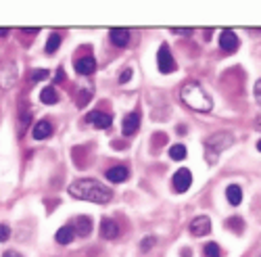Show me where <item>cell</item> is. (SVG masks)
<instances>
[{"instance_id":"obj_1","label":"cell","mask_w":261,"mask_h":257,"mask_svg":"<svg viewBox=\"0 0 261 257\" xmlns=\"http://www.w3.org/2000/svg\"><path fill=\"white\" fill-rule=\"evenodd\" d=\"M67 192L80 201H90V203H98V205L111 203V199H113V190L94 178H82V180L71 182L67 186Z\"/></svg>"},{"instance_id":"obj_2","label":"cell","mask_w":261,"mask_h":257,"mask_svg":"<svg viewBox=\"0 0 261 257\" xmlns=\"http://www.w3.org/2000/svg\"><path fill=\"white\" fill-rule=\"evenodd\" d=\"M180 98L186 107H190L192 111L199 113H209L213 109V100L211 96L205 92V88L199 82H186L180 90Z\"/></svg>"},{"instance_id":"obj_3","label":"cell","mask_w":261,"mask_h":257,"mask_svg":"<svg viewBox=\"0 0 261 257\" xmlns=\"http://www.w3.org/2000/svg\"><path fill=\"white\" fill-rule=\"evenodd\" d=\"M234 134L232 132H215L211 136H207L205 140V159L209 163H215L217 157H220L226 148H230L234 144Z\"/></svg>"},{"instance_id":"obj_4","label":"cell","mask_w":261,"mask_h":257,"mask_svg":"<svg viewBox=\"0 0 261 257\" xmlns=\"http://www.w3.org/2000/svg\"><path fill=\"white\" fill-rule=\"evenodd\" d=\"M17 78H19V69H17V63L13 61H5L0 63V88H13L17 84Z\"/></svg>"},{"instance_id":"obj_5","label":"cell","mask_w":261,"mask_h":257,"mask_svg":"<svg viewBox=\"0 0 261 257\" xmlns=\"http://www.w3.org/2000/svg\"><path fill=\"white\" fill-rule=\"evenodd\" d=\"M157 67H159L161 73H173V71H176V67H178L176 59H173V55L167 48V44H163L159 48V53H157Z\"/></svg>"},{"instance_id":"obj_6","label":"cell","mask_w":261,"mask_h":257,"mask_svg":"<svg viewBox=\"0 0 261 257\" xmlns=\"http://www.w3.org/2000/svg\"><path fill=\"white\" fill-rule=\"evenodd\" d=\"M171 182H173V190H176V192H186V190L190 188V184H192V174H190V169H186V167L178 169L176 174H173Z\"/></svg>"},{"instance_id":"obj_7","label":"cell","mask_w":261,"mask_h":257,"mask_svg":"<svg viewBox=\"0 0 261 257\" xmlns=\"http://www.w3.org/2000/svg\"><path fill=\"white\" fill-rule=\"evenodd\" d=\"M190 232L194 237H207L211 232V220L207 216H197L190 222Z\"/></svg>"},{"instance_id":"obj_8","label":"cell","mask_w":261,"mask_h":257,"mask_svg":"<svg viewBox=\"0 0 261 257\" xmlns=\"http://www.w3.org/2000/svg\"><path fill=\"white\" fill-rule=\"evenodd\" d=\"M73 67L80 75H92L96 71V59L94 57H80L73 63Z\"/></svg>"},{"instance_id":"obj_9","label":"cell","mask_w":261,"mask_h":257,"mask_svg":"<svg viewBox=\"0 0 261 257\" xmlns=\"http://www.w3.org/2000/svg\"><path fill=\"white\" fill-rule=\"evenodd\" d=\"M86 121L96 125L98 130H105V127H109V125L113 123V117L109 115V113H102V111H92V113L86 115Z\"/></svg>"},{"instance_id":"obj_10","label":"cell","mask_w":261,"mask_h":257,"mask_svg":"<svg viewBox=\"0 0 261 257\" xmlns=\"http://www.w3.org/2000/svg\"><path fill=\"white\" fill-rule=\"evenodd\" d=\"M220 46H222V50H226V53H234V50L238 48V36H236L232 30H224V32L220 34Z\"/></svg>"},{"instance_id":"obj_11","label":"cell","mask_w":261,"mask_h":257,"mask_svg":"<svg viewBox=\"0 0 261 257\" xmlns=\"http://www.w3.org/2000/svg\"><path fill=\"white\" fill-rule=\"evenodd\" d=\"M138 127H140V115H138V113L125 115V119H123V123H121L123 136H134V134L138 132Z\"/></svg>"},{"instance_id":"obj_12","label":"cell","mask_w":261,"mask_h":257,"mask_svg":"<svg viewBox=\"0 0 261 257\" xmlns=\"http://www.w3.org/2000/svg\"><path fill=\"white\" fill-rule=\"evenodd\" d=\"M100 237L102 239H107V241H113V239H117L119 237V226H117V222L115 220H102L100 222Z\"/></svg>"},{"instance_id":"obj_13","label":"cell","mask_w":261,"mask_h":257,"mask_svg":"<svg viewBox=\"0 0 261 257\" xmlns=\"http://www.w3.org/2000/svg\"><path fill=\"white\" fill-rule=\"evenodd\" d=\"M129 178V169L125 165H115L111 169H107V180H111L113 184H121Z\"/></svg>"},{"instance_id":"obj_14","label":"cell","mask_w":261,"mask_h":257,"mask_svg":"<svg viewBox=\"0 0 261 257\" xmlns=\"http://www.w3.org/2000/svg\"><path fill=\"white\" fill-rule=\"evenodd\" d=\"M50 134H53V125H50V121H46V119L38 121V123L32 127V136H34V140H46Z\"/></svg>"},{"instance_id":"obj_15","label":"cell","mask_w":261,"mask_h":257,"mask_svg":"<svg viewBox=\"0 0 261 257\" xmlns=\"http://www.w3.org/2000/svg\"><path fill=\"white\" fill-rule=\"evenodd\" d=\"M109 38H111V42H113L115 46L123 48V46H127V42H129V30H125V28H113L111 32H109Z\"/></svg>"},{"instance_id":"obj_16","label":"cell","mask_w":261,"mask_h":257,"mask_svg":"<svg viewBox=\"0 0 261 257\" xmlns=\"http://www.w3.org/2000/svg\"><path fill=\"white\" fill-rule=\"evenodd\" d=\"M73 230L75 234H80V237H90V230H92V220L86 218V216H80L73 220Z\"/></svg>"},{"instance_id":"obj_17","label":"cell","mask_w":261,"mask_h":257,"mask_svg":"<svg viewBox=\"0 0 261 257\" xmlns=\"http://www.w3.org/2000/svg\"><path fill=\"white\" fill-rule=\"evenodd\" d=\"M55 239H57V243H59V245H69V243L75 239V230H73V226H71V224H67V226L59 228Z\"/></svg>"},{"instance_id":"obj_18","label":"cell","mask_w":261,"mask_h":257,"mask_svg":"<svg viewBox=\"0 0 261 257\" xmlns=\"http://www.w3.org/2000/svg\"><path fill=\"white\" fill-rule=\"evenodd\" d=\"M226 197H228V203H230V205L238 207V205L243 203V188L238 186V184H230V186L226 188Z\"/></svg>"},{"instance_id":"obj_19","label":"cell","mask_w":261,"mask_h":257,"mask_svg":"<svg viewBox=\"0 0 261 257\" xmlns=\"http://www.w3.org/2000/svg\"><path fill=\"white\" fill-rule=\"evenodd\" d=\"M40 100L44 105H57L59 102V92L53 88V86H46V88L40 92Z\"/></svg>"},{"instance_id":"obj_20","label":"cell","mask_w":261,"mask_h":257,"mask_svg":"<svg viewBox=\"0 0 261 257\" xmlns=\"http://www.w3.org/2000/svg\"><path fill=\"white\" fill-rule=\"evenodd\" d=\"M169 157H171L173 161L186 159V146H184V144H173V146L169 148Z\"/></svg>"},{"instance_id":"obj_21","label":"cell","mask_w":261,"mask_h":257,"mask_svg":"<svg viewBox=\"0 0 261 257\" xmlns=\"http://www.w3.org/2000/svg\"><path fill=\"white\" fill-rule=\"evenodd\" d=\"M59 46H61V36L59 34H50L48 40H46V53L48 55H55L59 50Z\"/></svg>"},{"instance_id":"obj_22","label":"cell","mask_w":261,"mask_h":257,"mask_svg":"<svg viewBox=\"0 0 261 257\" xmlns=\"http://www.w3.org/2000/svg\"><path fill=\"white\" fill-rule=\"evenodd\" d=\"M205 257H222L220 245H217V243H207L205 245Z\"/></svg>"},{"instance_id":"obj_23","label":"cell","mask_w":261,"mask_h":257,"mask_svg":"<svg viewBox=\"0 0 261 257\" xmlns=\"http://www.w3.org/2000/svg\"><path fill=\"white\" fill-rule=\"evenodd\" d=\"M90 98H92V92H90V90H80V92H77V107H80V109L88 105Z\"/></svg>"},{"instance_id":"obj_24","label":"cell","mask_w":261,"mask_h":257,"mask_svg":"<svg viewBox=\"0 0 261 257\" xmlns=\"http://www.w3.org/2000/svg\"><path fill=\"white\" fill-rule=\"evenodd\" d=\"M155 243H157L155 237H144V239L140 241V251H142V253H148L150 249L155 247Z\"/></svg>"},{"instance_id":"obj_25","label":"cell","mask_w":261,"mask_h":257,"mask_svg":"<svg viewBox=\"0 0 261 257\" xmlns=\"http://www.w3.org/2000/svg\"><path fill=\"white\" fill-rule=\"evenodd\" d=\"M50 73L46 69H34L32 71V82H40V80H46Z\"/></svg>"},{"instance_id":"obj_26","label":"cell","mask_w":261,"mask_h":257,"mask_svg":"<svg viewBox=\"0 0 261 257\" xmlns=\"http://www.w3.org/2000/svg\"><path fill=\"white\" fill-rule=\"evenodd\" d=\"M226 224H228V228H238L236 232H243V228H245V226H243V220H241V218H230V220H228Z\"/></svg>"},{"instance_id":"obj_27","label":"cell","mask_w":261,"mask_h":257,"mask_svg":"<svg viewBox=\"0 0 261 257\" xmlns=\"http://www.w3.org/2000/svg\"><path fill=\"white\" fill-rule=\"evenodd\" d=\"M9 237H11V228L7 224H0V243L9 241Z\"/></svg>"},{"instance_id":"obj_28","label":"cell","mask_w":261,"mask_h":257,"mask_svg":"<svg viewBox=\"0 0 261 257\" xmlns=\"http://www.w3.org/2000/svg\"><path fill=\"white\" fill-rule=\"evenodd\" d=\"M253 96H255V100L261 105V80H257L255 86H253Z\"/></svg>"},{"instance_id":"obj_29","label":"cell","mask_w":261,"mask_h":257,"mask_svg":"<svg viewBox=\"0 0 261 257\" xmlns=\"http://www.w3.org/2000/svg\"><path fill=\"white\" fill-rule=\"evenodd\" d=\"M129 80H132V69L127 67V69H123V71H121V75H119V82H121V84H127Z\"/></svg>"},{"instance_id":"obj_30","label":"cell","mask_w":261,"mask_h":257,"mask_svg":"<svg viewBox=\"0 0 261 257\" xmlns=\"http://www.w3.org/2000/svg\"><path fill=\"white\" fill-rule=\"evenodd\" d=\"M171 32L178 34V36H190L192 34V30H188V28H171Z\"/></svg>"},{"instance_id":"obj_31","label":"cell","mask_w":261,"mask_h":257,"mask_svg":"<svg viewBox=\"0 0 261 257\" xmlns=\"http://www.w3.org/2000/svg\"><path fill=\"white\" fill-rule=\"evenodd\" d=\"M21 32H23V34H34V36H36L40 30H38V28H21Z\"/></svg>"},{"instance_id":"obj_32","label":"cell","mask_w":261,"mask_h":257,"mask_svg":"<svg viewBox=\"0 0 261 257\" xmlns=\"http://www.w3.org/2000/svg\"><path fill=\"white\" fill-rule=\"evenodd\" d=\"M63 78H65L63 67H59V69H57V75H55V82H63Z\"/></svg>"},{"instance_id":"obj_33","label":"cell","mask_w":261,"mask_h":257,"mask_svg":"<svg viewBox=\"0 0 261 257\" xmlns=\"http://www.w3.org/2000/svg\"><path fill=\"white\" fill-rule=\"evenodd\" d=\"M3 257H23L21 253H17V251H5V255Z\"/></svg>"},{"instance_id":"obj_34","label":"cell","mask_w":261,"mask_h":257,"mask_svg":"<svg viewBox=\"0 0 261 257\" xmlns=\"http://www.w3.org/2000/svg\"><path fill=\"white\" fill-rule=\"evenodd\" d=\"M255 130H259V132H261V115L255 119Z\"/></svg>"},{"instance_id":"obj_35","label":"cell","mask_w":261,"mask_h":257,"mask_svg":"<svg viewBox=\"0 0 261 257\" xmlns=\"http://www.w3.org/2000/svg\"><path fill=\"white\" fill-rule=\"evenodd\" d=\"M9 34V28H0V36H7Z\"/></svg>"},{"instance_id":"obj_36","label":"cell","mask_w":261,"mask_h":257,"mask_svg":"<svg viewBox=\"0 0 261 257\" xmlns=\"http://www.w3.org/2000/svg\"><path fill=\"white\" fill-rule=\"evenodd\" d=\"M257 151H259V153H261V140H259V142H257Z\"/></svg>"}]
</instances>
